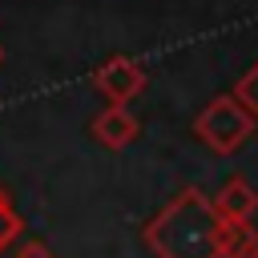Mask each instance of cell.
<instances>
[{
	"label": "cell",
	"mask_w": 258,
	"mask_h": 258,
	"mask_svg": "<svg viewBox=\"0 0 258 258\" xmlns=\"http://www.w3.org/2000/svg\"><path fill=\"white\" fill-rule=\"evenodd\" d=\"M0 250H4V246H0Z\"/></svg>",
	"instance_id": "12"
},
{
	"label": "cell",
	"mask_w": 258,
	"mask_h": 258,
	"mask_svg": "<svg viewBox=\"0 0 258 258\" xmlns=\"http://www.w3.org/2000/svg\"><path fill=\"white\" fill-rule=\"evenodd\" d=\"M254 117L250 113H242L230 97H214V101H206V109L194 117V133H198V141H206L214 153H234L250 133H254Z\"/></svg>",
	"instance_id": "2"
},
{
	"label": "cell",
	"mask_w": 258,
	"mask_h": 258,
	"mask_svg": "<svg viewBox=\"0 0 258 258\" xmlns=\"http://www.w3.org/2000/svg\"><path fill=\"white\" fill-rule=\"evenodd\" d=\"M12 258H56L44 242H24V246H16V254Z\"/></svg>",
	"instance_id": "8"
},
{
	"label": "cell",
	"mask_w": 258,
	"mask_h": 258,
	"mask_svg": "<svg viewBox=\"0 0 258 258\" xmlns=\"http://www.w3.org/2000/svg\"><path fill=\"white\" fill-rule=\"evenodd\" d=\"M210 210L218 222H254L258 214V194L246 177H230L214 198H210Z\"/></svg>",
	"instance_id": "4"
},
{
	"label": "cell",
	"mask_w": 258,
	"mask_h": 258,
	"mask_svg": "<svg viewBox=\"0 0 258 258\" xmlns=\"http://www.w3.org/2000/svg\"><path fill=\"white\" fill-rule=\"evenodd\" d=\"M230 101L242 109V113H250L254 121H258V64H250L238 81H234V89H230Z\"/></svg>",
	"instance_id": "7"
},
{
	"label": "cell",
	"mask_w": 258,
	"mask_h": 258,
	"mask_svg": "<svg viewBox=\"0 0 258 258\" xmlns=\"http://www.w3.org/2000/svg\"><path fill=\"white\" fill-rule=\"evenodd\" d=\"M218 226L222 222L210 210V194L189 185L149 218L141 238L157 258H218Z\"/></svg>",
	"instance_id": "1"
},
{
	"label": "cell",
	"mask_w": 258,
	"mask_h": 258,
	"mask_svg": "<svg viewBox=\"0 0 258 258\" xmlns=\"http://www.w3.org/2000/svg\"><path fill=\"white\" fill-rule=\"evenodd\" d=\"M4 206H8V194H4V185H0V210H4Z\"/></svg>",
	"instance_id": "9"
},
{
	"label": "cell",
	"mask_w": 258,
	"mask_h": 258,
	"mask_svg": "<svg viewBox=\"0 0 258 258\" xmlns=\"http://www.w3.org/2000/svg\"><path fill=\"white\" fill-rule=\"evenodd\" d=\"M0 64H4V48H0Z\"/></svg>",
	"instance_id": "10"
},
{
	"label": "cell",
	"mask_w": 258,
	"mask_h": 258,
	"mask_svg": "<svg viewBox=\"0 0 258 258\" xmlns=\"http://www.w3.org/2000/svg\"><path fill=\"white\" fill-rule=\"evenodd\" d=\"M93 89H97L109 105L129 109V101L145 89V69H141L133 56H109V60L97 64V73H93Z\"/></svg>",
	"instance_id": "3"
},
{
	"label": "cell",
	"mask_w": 258,
	"mask_h": 258,
	"mask_svg": "<svg viewBox=\"0 0 258 258\" xmlns=\"http://www.w3.org/2000/svg\"><path fill=\"white\" fill-rule=\"evenodd\" d=\"M93 137L105 145V149H125L133 137H137V117L129 113V109H121V105H109L105 113H97L93 117Z\"/></svg>",
	"instance_id": "5"
},
{
	"label": "cell",
	"mask_w": 258,
	"mask_h": 258,
	"mask_svg": "<svg viewBox=\"0 0 258 258\" xmlns=\"http://www.w3.org/2000/svg\"><path fill=\"white\" fill-rule=\"evenodd\" d=\"M250 258H258V250H254V254H250Z\"/></svg>",
	"instance_id": "11"
},
{
	"label": "cell",
	"mask_w": 258,
	"mask_h": 258,
	"mask_svg": "<svg viewBox=\"0 0 258 258\" xmlns=\"http://www.w3.org/2000/svg\"><path fill=\"white\" fill-rule=\"evenodd\" d=\"M258 250L254 222H222L218 226V258H250Z\"/></svg>",
	"instance_id": "6"
}]
</instances>
